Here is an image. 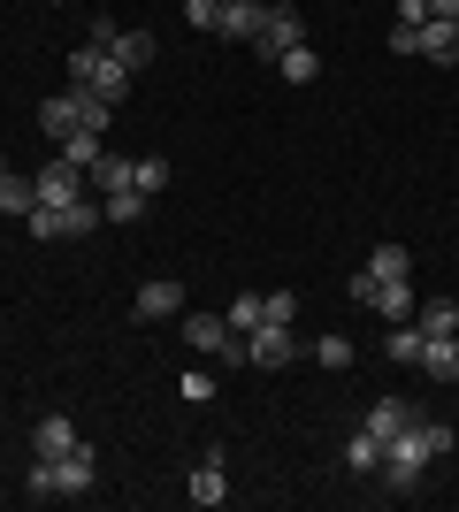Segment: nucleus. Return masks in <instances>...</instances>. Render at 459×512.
<instances>
[{
    "instance_id": "f257e3e1",
    "label": "nucleus",
    "mask_w": 459,
    "mask_h": 512,
    "mask_svg": "<svg viewBox=\"0 0 459 512\" xmlns=\"http://www.w3.org/2000/svg\"><path fill=\"white\" fill-rule=\"evenodd\" d=\"M92 482H100V451L92 444H77V451H62V459H31V474H23V490L39 497H85Z\"/></svg>"
},
{
    "instance_id": "f03ea898",
    "label": "nucleus",
    "mask_w": 459,
    "mask_h": 512,
    "mask_svg": "<svg viewBox=\"0 0 459 512\" xmlns=\"http://www.w3.org/2000/svg\"><path fill=\"white\" fill-rule=\"evenodd\" d=\"M429 459H437V444H429V421H414V428H398L391 444H383V490H414L421 474H429Z\"/></svg>"
},
{
    "instance_id": "7ed1b4c3",
    "label": "nucleus",
    "mask_w": 459,
    "mask_h": 512,
    "mask_svg": "<svg viewBox=\"0 0 459 512\" xmlns=\"http://www.w3.org/2000/svg\"><path fill=\"white\" fill-rule=\"evenodd\" d=\"M23 222H31V237H39V245H62V237H92L100 222H108V207L85 192V199H69V207H31Z\"/></svg>"
},
{
    "instance_id": "20e7f679",
    "label": "nucleus",
    "mask_w": 459,
    "mask_h": 512,
    "mask_svg": "<svg viewBox=\"0 0 459 512\" xmlns=\"http://www.w3.org/2000/svg\"><path fill=\"white\" fill-rule=\"evenodd\" d=\"M69 85H85V92H100V100L123 107V100H131V69L115 62L108 46H92V39H85L77 54H69Z\"/></svg>"
},
{
    "instance_id": "39448f33",
    "label": "nucleus",
    "mask_w": 459,
    "mask_h": 512,
    "mask_svg": "<svg viewBox=\"0 0 459 512\" xmlns=\"http://www.w3.org/2000/svg\"><path fill=\"white\" fill-rule=\"evenodd\" d=\"M291 360H299L291 321H261V329H245V367H291Z\"/></svg>"
},
{
    "instance_id": "423d86ee",
    "label": "nucleus",
    "mask_w": 459,
    "mask_h": 512,
    "mask_svg": "<svg viewBox=\"0 0 459 512\" xmlns=\"http://www.w3.org/2000/svg\"><path fill=\"white\" fill-rule=\"evenodd\" d=\"M31 184H39V207H69V199H85V192H92V176L77 169V161H62V153H54V161H46Z\"/></svg>"
},
{
    "instance_id": "0eeeda50",
    "label": "nucleus",
    "mask_w": 459,
    "mask_h": 512,
    "mask_svg": "<svg viewBox=\"0 0 459 512\" xmlns=\"http://www.w3.org/2000/svg\"><path fill=\"white\" fill-rule=\"evenodd\" d=\"M253 46H261V62H276V54L306 46V16H299V8H268V16H261V39H253Z\"/></svg>"
},
{
    "instance_id": "6e6552de",
    "label": "nucleus",
    "mask_w": 459,
    "mask_h": 512,
    "mask_svg": "<svg viewBox=\"0 0 459 512\" xmlns=\"http://www.w3.org/2000/svg\"><path fill=\"white\" fill-rule=\"evenodd\" d=\"M131 314H138V321H169V314H184V283H176V276H153V283H138Z\"/></svg>"
},
{
    "instance_id": "1a4fd4ad",
    "label": "nucleus",
    "mask_w": 459,
    "mask_h": 512,
    "mask_svg": "<svg viewBox=\"0 0 459 512\" xmlns=\"http://www.w3.org/2000/svg\"><path fill=\"white\" fill-rule=\"evenodd\" d=\"M261 16H268V0H222V16H215V39H261Z\"/></svg>"
},
{
    "instance_id": "9d476101",
    "label": "nucleus",
    "mask_w": 459,
    "mask_h": 512,
    "mask_svg": "<svg viewBox=\"0 0 459 512\" xmlns=\"http://www.w3.org/2000/svg\"><path fill=\"white\" fill-rule=\"evenodd\" d=\"M414 62H459V23L429 16V23L414 31Z\"/></svg>"
},
{
    "instance_id": "9b49d317",
    "label": "nucleus",
    "mask_w": 459,
    "mask_h": 512,
    "mask_svg": "<svg viewBox=\"0 0 459 512\" xmlns=\"http://www.w3.org/2000/svg\"><path fill=\"white\" fill-rule=\"evenodd\" d=\"M414 421H421V413H414V406H406V398L391 390V398H375V406H368V421H360V428H368L375 444H391L398 428H414Z\"/></svg>"
},
{
    "instance_id": "f8f14e48",
    "label": "nucleus",
    "mask_w": 459,
    "mask_h": 512,
    "mask_svg": "<svg viewBox=\"0 0 459 512\" xmlns=\"http://www.w3.org/2000/svg\"><path fill=\"white\" fill-rule=\"evenodd\" d=\"M77 444H85V436H77L69 413H46V421L31 428V451H39V459H62V451H77Z\"/></svg>"
},
{
    "instance_id": "ddd939ff",
    "label": "nucleus",
    "mask_w": 459,
    "mask_h": 512,
    "mask_svg": "<svg viewBox=\"0 0 459 512\" xmlns=\"http://www.w3.org/2000/svg\"><path fill=\"white\" fill-rule=\"evenodd\" d=\"M184 497H192V505H222V497H230V474H222V451H207V459L192 467Z\"/></svg>"
},
{
    "instance_id": "4468645a",
    "label": "nucleus",
    "mask_w": 459,
    "mask_h": 512,
    "mask_svg": "<svg viewBox=\"0 0 459 512\" xmlns=\"http://www.w3.org/2000/svg\"><path fill=\"white\" fill-rule=\"evenodd\" d=\"M368 306H375L383 321H414V276H383Z\"/></svg>"
},
{
    "instance_id": "2eb2a0df",
    "label": "nucleus",
    "mask_w": 459,
    "mask_h": 512,
    "mask_svg": "<svg viewBox=\"0 0 459 512\" xmlns=\"http://www.w3.org/2000/svg\"><path fill=\"white\" fill-rule=\"evenodd\" d=\"M421 375H437V383H459V337H421Z\"/></svg>"
},
{
    "instance_id": "dca6fc26",
    "label": "nucleus",
    "mask_w": 459,
    "mask_h": 512,
    "mask_svg": "<svg viewBox=\"0 0 459 512\" xmlns=\"http://www.w3.org/2000/svg\"><path fill=\"white\" fill-rule=\"evenodd\" d=\"M39 130L54 138V146H62L69 130H77V85H69V92H54V100H39Z\"/></svg>"
},
{
    "instance_id": "f3484780",
    "label": "nucleus",
    "mask_w": 459,
    "mask_h": 512,
    "mask_svg": "<svg viewBox=\"0 0 459 512\" xmlns=\"http://www.w3.org/2000/svg\"><path fill=\"white\" fill-rule=\"evenodd\" d=\"M414 329H421V337H459V306H452V299L414 306Z\"/></svg>"
},
{
    "instance_id": "a211bd4d",
    "label": "nucleus",
    "mask_w": 459,
    "mask_h": 512,
    "mask_svg": "<svg viewBox=\"0 0 459 512\" xmlns=\"http://www.w3.org/2000/svg\"><path fill=\"white\" fill-rule=\"evenodd\" d=\"M31 207H39V184L8 169V176H0V214H16V222H23V214H31Z\"/></svg>"
},
{
    "instance_id": "6ab92c4d",
    "label": "nucleus",
    "mask_w": 459,
    "mask_h": 512,
    "mask_svg": "<svg viewBox=\"0 0 459 512\" xmlns=\"http://www.w3.org/2000/svg\"><path fill=\"white\" fill-rule=\"evenodd\" d=\"M100 153H108V138H100V130H85V123H77V130L62 138V161H77L85 176H92V161H100Z\"/></svg>"
},
{
    "instance_id": "aec40b11",
    "label": "nucleus",
    "mask_w": 459,
    "mask_h": 512,
    "mask_svg": "<svg viewBox=\"0 0 459 512\" xmlns=\"http://www.w3.org/2000/svg\"><path fill=\"white\" fill-rule=\"evenodd\" d=\"M108 54H115V62H123V69L138 77V69L153 62V31H115V46H108Z\"/></svg>"
},
{
    "instance_id": "412c9836",
    "label": "nucleus",
    "mask_w": 459,
    "mask_h": 512,
    "mask_svg": "<svg viewBox=\"0 0 459 512\" xmlns=\"http://www.w3.org/2000/svg\"><path fill=\"white\" fill-rule=\"evenodd\" d=\"M131 153H100V161H92V192H123V184H131Z\"/></svg>"
},
{
    "instance_id": "4be33fe9",
    "label": "nucleus",
    "mask_w": 459,
    "mask_h": 512,
    "mask_svg": "<svg viewBox=\"0 0 459 512\" xmlns=\"http://www.w3.org/2000/svg\"><path fill=\"white\" fill-rule=\"evenodd\" d=\"M222 321H230L238 337H245V329H261V321H268V291H238V299H230V314H222Z\"/></svg>"
},
{
    "instance_id": "5701e85b",
    "label": "nucleus",
    "mask_w": 459,
    "mask_h": 512,
    "mask_svg": "<svg viewBox=\"0 0 459 512\" xmlns=\"http://www.w3.org/2000/svg\"><path fill=\"white\" fill-rule=\"evenodd\" d=\"M276 69H284V85H314V77H322V54H314V46H291V54H276Z\"/></svg>"
},
{
    "instance_id": "b1692460",
    "label": "nucleus",
    "mask_w": 459,
    "mask_h": 512,
    "mask_svg": "<svg viewBox=\"0 0 459 512\" xmlns=\"http://www.w3.org/2000/svg\"><path fill=\"white\" fill-rule=\"evenodd\" d=\"M100 207H108V222H123V230L146 222V192H131V184H123V192H100Z\"/></svg>"
},
{
    "instance_id": "393cba45",
    "label": "nucleus",
    "mask_w": 459,
    "mask_h": 512,
    "mask_svg": "<svg viewBox=\"0 0 459 512\" xmlns=\"http://www.w3.org/2000/svg\"><path fill=\"white\" fill-rule=\"evenodd\" d=\"M368 276L383 283V276H414V253H406V245H375L368 253Z\"/></svg>"
},
{
    "instance_id": "a878e982",
    "label": "nucleus",
    "mask_w": 459,
    "mask_h": 512,
    "mask_svg": "<svg viewBox=\"0 0 459 512\" xmlns=\"http://www.w3.org/2000/svg\"><path fill=\"white\" fill-rule=\"evenodd\" d=\"M345 467H352V474H375V467H383V444H375L368 428H352V444H345Z\"/></svg>"
},
{
    "instance_id": "bb28decb",
    "label": "nucleus",
    "mask_w": 459,
    "mask_h": 512,
    "mask_svg": "<svg viewBox=\"0 0 459 512\" xmlns=\"http://www.w3.org/2000/svg\"><path fill=\"white\" fill-rule=\"evenodd\" d=\"M383 352H391L398 367H414V360H421V329H414V321H391V337H383Z\"/></svg>"
},
{
    "instance_id": "cd10ccee",
    "label": "nucleus",
    "mask_w": 459,
    "mask_h": 512,
    "mask_svg": "<svg viewBox=\"0 0 459 512\" xmlns=\"http://www.w3.org/2000/svg\"><path fill=\"white\" fill-rule=\"evenodd\" d=\"M77 123L108 138V123H115V100H100V92H85V85H77Z\"/></svg>"
},
{
    "instance_id": "c85d7f7f",
    "label": "nucleus",
    "mask_w": 459,
    "mask_h": 512,
    "mask_svg": "<svg viewBox=\"0 0 459 512\" xmlns=\"http://www.w3.org/2000/svg\"><path fill=\"white\" fill-rule=\"evenodd\" d=\"M131 192H169V161H153V153H146V161H138V169H131Z\"/></svg>"
},
{
    "instance_id": "c756f323",
    "label": "nucleus",
    "mask_w": 459,
    "mask_h": 512,
    "mask_svg": "<svg viewBox=\"0 0 459 512\" xmlns=\"http://www.w3.org/2000/svg\"><path fill=\"white\" fill-rule=\"evenodd\" d=\"M314 360H322V367H352V337H337V329L314 337Z\"/></svg>"
},
{
    "instance_id": "7c9ffc66",
    "label": "nucleus",
    "mask_w": 459,
    "mask_h": 512,
    "mask_svg": "<svg viewBox=\"0 0 459 512\" xmlns=\"http://www.w3.org/2000/svg\"><path fill=\"white\" fill-rule=\"evenodd\" d=\"M215 16H222V0H184V23H192V31H215Z\"/></svg>"
},
{
    "instance_id": "2f4dec72",
    "label": "nucleus",
    "mask_w": 459,
    "mask_h": 512,
    "mask_svg": "<svg viewBox=\"0 0 459 512\" xmlns=\"http://www.w3.org/2000/svg\"><path fill=\"white\" fill-rule=\"evenodd\" d=\"M176 390H184L192 406H207V398H215V375H199V367H192V375H184V383H176Z\"/></svg>"
},
{
    "instance_id": "473e14b6",
    "label": "nucleus",
    "mask_w": 459,
    "mask_h": 512,
    "mask_svg": "<svg viewBox=\"0 0 459 512\" xmlns=\"http://www.w3.org/2000/svg\"><path fill=\"white\" fill-rule=\"evenodd\" d=\"M398 23H406V31H421V23H429V0H398Z\"/></svg>"
},
{
    "instance_id": "72a5a7b5",
    "label": "nucleus",
    "mask_w": 459,
    "mask_h": 512,
    "mask_svg": "<svg viewBox=\"0 0 459 512\" xmlns=\"http://www.w3.org/2000/svg\"><path fill=\"white\" fill-rule=\"evenodd\" d=\"M429 16H444V23H459V0H429Z\"/></svg>"
},
{
    "instance_id": "f704fd0d",
    "label": "nucleus",
    "mask_w": 459,
    "mask_h": 512,
    "mask_svg": "<svg viewBox=\"0 0 459 512\" xmlns=\"http://www.w3.org/2000/svg\"><path fill=\"white\" fill-rule=\"evenodd\" d=\"M0 176H8V161H0Z\"/></svg>"
}]
</instances>
